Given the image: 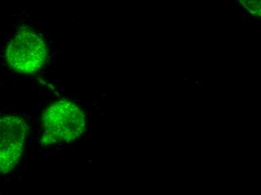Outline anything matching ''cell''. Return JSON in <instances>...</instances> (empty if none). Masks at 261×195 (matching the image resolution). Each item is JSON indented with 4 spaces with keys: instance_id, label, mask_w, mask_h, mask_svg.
Here are the masks:
<instances>
[{
    "instance_id": "4",
    "label": "cell",
    "mask_w": 261,
    "mask_h": 195,
    "mask_svg": "<svg viewBox=\"0 0 261 195\" xmlns=\"http://www.w3.org/2000/svg\"><path fill=\"white\" fill-rule=\"evenodd\" d=\"M250 13L260 15V0H239Z\"/></svg>"
},
{
    "instance_id": "1",
    "label": "cell",
    "mask_w": 261,
    "mask_h": 195,
    "mask_svg": "<svg viewBox=\"0 0 261 195\" xmlns=\"http://www.w3.org/2000/svg\"><path fill=\"white\" fill-rule=\"evenodd\" d=\"M85 126L84 113L77 104L70 101H59L43 114L41 144L74 141L83 134Z\"/></svg>"
},
{
    "instance_id": "3",
    "label": "cell",
    "mask_w": 261,
    "mask_h": 195,
    "mask_svg": "<svg viewBox=\"0 0 261 195\" xmlns=\"http://www.w3.org/2000/svg\"><path fill=\"white\" fill-rule=\"evenodd\" d=\"M27 127L20 117L0 118V173L10 172L17 165L26 141Z\"/></svg>"
},
{
    "instance_id": "2",
    "label": "cell",
    "mask_w": 261,
    "mask_h": 195,
    "mask_svg": "<svg viewBox=\"0 0 261 195\" xmlns=\"http://www.w3.org/2000/svg\"><path fill=\"white\" fill-rule=\"evenodd\" d=\"M47 57V49L39 35L30 30L19 32L9 43L6 60L19 73L31 74L41 69Z\"/></svg>"
}]
</instances>
